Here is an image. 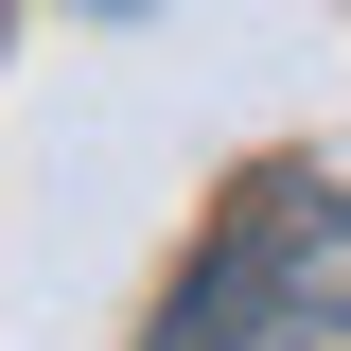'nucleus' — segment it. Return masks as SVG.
<instances>
[{
  "label": "nucleus",
  "instance_id": "f257e3e1",
  "mask_svg": "<svg viewBox=\"0 0 351 351\" xmlns=\"http://www.w3.org/2000/svg\"><path fill=\"white\" fill-rule=\"evenodd\" d=\"M158 351H351V193L263 176L246 211L211 228V263L176 281Z\"/></svg>",
  "mask_w": 351,
  "mask_h": 351
},
{
  "label": "nucleus",
  "instance_id": "f03ea898",
  "mask_svg": "<svg viewBox=\"0 0 351 351\" xmlns=\"http://www.w3.org/2000/svg\"><path fill=\"white\" fill-rule=\"evenodd\" d=\"M106 18H141V0H106Z\"/></svg>",
  "mask_w": 351,
  "mask_h": 351
}]
</instances>
